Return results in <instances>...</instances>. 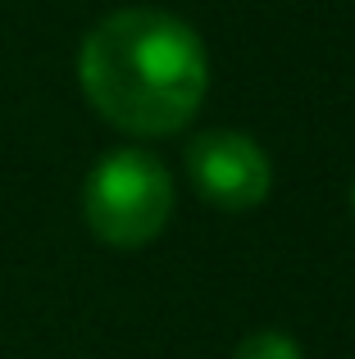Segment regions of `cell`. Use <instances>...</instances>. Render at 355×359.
<instances>
[{
    "label": "cell",
    "mask_w": 355,
    "mask_h": 359,
    "mask_svg": "<svg viewBox=\"0 0 355 359\" xmlns=\"http://www.w3.org/2000/svg\"><path fill=\"white\" fill-rule=\"evenodd\" d=\"M187 173L205 201L232 214L255 210L274 187V168L246 132H201L187 146Z\"/></svg>",
    "instance_id": "obj_3"
},
{
    "label": "cell",
    "mask_w": 355,
    "mask_h": 359,
    "mask_svg": "<svg viewBox=\"0 0 355 359\" xmlns=\"http://www.w3.org/2000/svg\"><path fill=\"white\" fill-rule=\"evenodd\" d=\"M173 182L164 164L146 150H114L87 173L82 219L105 245L137 250L169 228Z\"/></svg>",
    "instance_id": "obj_2"
},
{
    "label": "cell",
    "mask_w": 355,
    "mask_h": 359,
    "mask_svg": "<svg viewBox=\"0 0 355 359\" xmlns=\"http://www.w3.org/2000/svg\"><path fill=\"white\" fill-rule=\"evenodd\" d=\"M232 359H301V346L292 341L287 332H250L246 341L232 351Z\"/></svg>",
    "instance_id": "obj_4"
},
{
    "label": "cell",
    "mask_w": 355,
    "mask_h": 359,
    "mask_svg": "<svg viewBox=\"0 0 355 359\" xmlns=\"http://www.w3.org/2000/svg\"><path fill=\"white\" fill-rule=\"evenodd\" d=\"M78 78L100 118L137 137H164L201 109L210 60L182 18L164 9H119L87 32Z\"/></svg>",
    "instance_id": "obj_1"
}]
</instances>
